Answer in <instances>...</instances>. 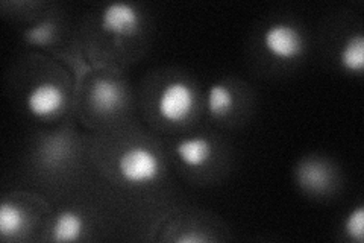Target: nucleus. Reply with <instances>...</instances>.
<instances>
[{
	"label": "nucleus",
	"mask_w": 364,
	"mask_h": 243,
	"mask_svg": "<svg viewBox=\"0 0 364 243\" xmlns=\"http://www.w3.org/2000/svg\"><path fill=\"white\" fill-rule=\"evenodd\" d=\"M120 177L134 186H144L151 184L159 175V158L147 148H131L119 158Z\"/></svg>",
	"instance_id": "nucleus-1"
},
{
	"label": "nucleus",
	"mask_w": 364,
	"mask_h": 243,
	"mask_svg": "<svg viewBox=\"0 0 364 243\" xmlns=\"http://www.w3.org/2000/svg\"><path fill=\"white\" fill-rule=\"evenodd\" d=\"M196 103V96L193 88L186 83L167 84L158 99L159 118L170 123L186 122L193 113Z\"/></svg>",
	"instance_id": "nucleus-2"
},
{
	"label": "nucleus",
	"mask_w": 364,
	"mask_h": 243,
	"mask_svg": "<svg viewBox=\"0 0 364 243\" xmlns=\"http://www.w3.org/2000/svg\"><path fill=\"white\" fill-rule=\"evenodd\" d=\"M264 49L278 60H293L304 52V40L298 28L287 23L272 25L263 36Z\"/></svg>",
	"instance_id": "nucleus-3"
},
{
	"label": "nucleus",
	"mask_w": 364,
	"mask_h": 243,
	"mask_svg": "<svg viewBox=\"0 0 364 243\" xmlns=\"http://www.w3.org/2000/svg\"><path fill=\"white\" fill-rule=\"evenodd\" d=\"M102 29L120 37H131L139 31L141 17L139 9L124 2L109 4L102 11Z\"/></svg>",
	"instance_id": "nucleus-4"
},
{
	"label": "nucleus",
	"mask_w": 364,
	"mask_h": 243,
	"mask_svg": "<svg viewBox=\"0 0 364 243\" xmlns=\"http://www.w3.org/2000/svg\"><path fill=\"white\" fill-rule=\"evenodd\" d=\"M65 103V93L52 83H43L31 90L26 105L33 118H50L58 113Z\"/></svg>",
	"instance_id": "nucleus-5"
},
{
	"label": "nucleus",
	"mask_w": 364,
	"mask_h": 243,
	"mask_svg": "<svg viewBox=\"0 0 364 243\" xmlns=\"http://www.w3.org/2000/svg\"><path fill=\"white\" fill-rule=\"evenodd\" d=\"M122 90L111 79H97L90 93V102L97 113L109 114L122 105Z\"/></svg>",
	"instance_id": "nucleus-6"
},
{
	"label": "nucleus",
	"mask_w": 364,
	"mask_h": 243,
	"mask_svg": "<svg viewBox=\"0 0 364 243\" xmlns=\"http://www.w3.org/2000/svg\"><path fill=\"white\" fill-rule=\"evenodd\" d=\"M176 155L182 165L188 167H202L213 155V145L203 137L182 140L176 146Z\"/></svg>",
	"instance_id": "nucleus-7"
},
{
	"label": "nucleus",
	"mask_w": 364,
	"mask_h": 243,
	"mask_svg": "<svg viewBox=\"0 0 364 243\" xmlns=\"http://www.w3.org/2000/svg\"><path fill=\"white\" fill-rule=\"evenodd\" d=\"M340 64L348 72L361 73L364 68V37L361 32L350 36L340 52Z\"/></svg>",
	"instance_id": "nucleus-8"
},
{
	"label": "nucleus",
	"mask_w": 364,
	"mask_h": 243,
	"mask_svg": "<svg viewBox=\"0 0 364 243\" xmlns=\"http://www.w3.org/2000/svg\"><path fill=\"white\" fill-rule=\"evenodd\" d=\"M82 219L73 212H64L55 219L52 234L55 242H75L82 233Z\"/></svg>",
	"instance_id": "nucleus-9"
},
{
	"label": "nucleus",
	"mask_w": 364,
	"mask_h": 243,
	"mask_svg": "<svg viewBox=\"0 0 364 243\" xmlns=\"http://www.w3.org/2000/svg\"><path fill=\"white\" fill-rule=\"evenodd\" d=\"M234 107L232 91L223 84H213L208 90L207 110L213 118H223Z\"/></svg>",
	"instance_id": "nucleus-10"
},
{
	"label": "nucleus",
	"mask_w": 364,
	"mask_h": 243,
	"mask_svg": "<svg viewBox=\"0 0 364 243\" xmlns=\"http://www.w3.org/2000/svg\"><path fill=\"white\" fill-rule=\"evenodd\" d=\"M23 227V213L18 207L4 202L0 205V236H16Z\"/></svg>",
	"instance_id": "nucleus-11"
},
{
	"label": "nucleus",
	"mask_w": 364,
	"mask_h": 243,
	"mask_svg": "<svg viewBox=\"0 0 364 243\" xmlns=\"http://www.w3.org/2000/svg\"><path fill=\"white\" fill-rule=\"evenodd\" d=\"M326 167L322 163H317V161H306L299 170V180L306 189H323L326 186Z\"/></svg>",
	"instance_id": "nucleus-12"
},
{
	"label": "nucleus",
	"mask_w": 364,
	"mask_h": 243,
	"mask_svg": "<svg viewBox=\"0 0 364 243\" xmlns=\"http://www.w3.org/2000/svg\"><path fill=\"white\" fill-rule=\"evenodd\" d=\"M346 234L352 239L361 243L364 240V207H357L354 212L349 213L345 222Z\"/></svg>",
	"instance_id": "nucleus-13"
},
{
	"label": "nucleus",
	"mask_w": 364,
	"mask_h": 243,
	"mask_svg": "<svg viewBox=\"0 0 364 243\" xmlns=\"http://www.w3.org/2000/svg\"><path fill=\"white\" fill-rule=\"evenodd\" d=\"M52 29V25H43V26H38L36 29H32V32L36 33V41L37 43H43V41H48L49 37H50V31Z\"/></svg>",
	"instance_id": "nucleus-14"
},
{
	"label": "nucleus",
	"mask_w": 364,
	"mask_h": 243,
	"mask_svg": "<svg viewBox=\"0 0 364 243\" xmlns=\"http://www.w3.org/2000/svg\"><path fill=\"white\" fill-rule=\"evenodd\" d=\"M207 237H202V236H195V234H188V236H181L176 239L178 243H202V242H207Z\"/></svg>",
	"instance_id": "nucleus-15"
}]
</instances>
